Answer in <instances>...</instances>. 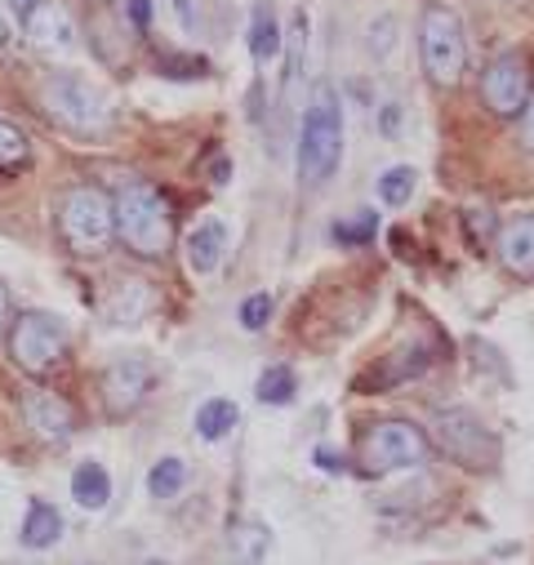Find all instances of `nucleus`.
<instances>
[{
  "instance_id": "1",
  "label": "nucleus",
  "mask_w": 534,
  "mask_h": 565,
  "mask_svg": "<svg viewBox=\"0 0 534 565\" xmlns=\"http://www.w3.org/2000/svg\"><path fill=\"white\" fill-rule=\"evenodd\" d=\"M343 166V98L330 81H321L308 98L299 129V179L308 188H325Z\"/></svg>"
},
{
  "instance_id": "2",
  "label": "nucleus",
  "mask_w": 534,
  "mask_h": 565,
  "mask_svg": "<svg viewBox=\"0 0 534 565\" xmlns=\"http://www.w3.org/2000/svg\"><path fill=\"white\" fill-rule=\"evenodd\" d=\"M116 232L120 241L139 254V258H161L174 241V218H170V201L143 183V179H129L116 192Z\"/></svg>"
},
{
  "instance_id": "3",
  "label": "nucleus",
  "mask_w": 534,
  "mask_h": 565,
  "mask_svg": "<svg viewBox=\"0 0 534 565\" xmlns=\"http://www.w3.org/2000/svg\"><path fill=\"white\" fill-rule=\"evenodd\" d=\"M58 232L72 254H103L116 236V205L103 188H72L58 201Z\"/></svg>"
},
{
  "instance_id": "4",
  "label": "nucleus",
  "mask_w": 534,
  "mask_h": 565,
  "mask_svg": "<svg viewBox=\"0 0 534 565\" xmlns=\"http://www.w3.org/2000/svg\"><path fill=\"white\" fill-rule=\"evenodd\" d=\"M419 54H424V72L432 85L450 89L463 81V67H468V41H463V23L455 10L446 6H432L419 23Z\"/></svg>"
},
{
  "instance_id": "5",
  "label": "nucleus",
  "mask_w": 534,
  "mask_h": 565,
  "mask_svg": "<svg viewBox=\"0 0 534 565\" xmlns=\"http://www.w3.org/2000/svg\"><path fill=\"white\" fill-rule=\"evenodd\" d=\"M41 103H45V111H50L54 120H63L67 129H81V134H98V129L111 125V107H107V98H103L89 81L67 76V72L45 76V85H41Z\"/></svg>"
},
{
  "instance_id": "6",
  "label": "nucleus",
  "mask_w": 534,
  "mask_h": 565,
  "mask_svg": "<svg viewBox=\"0 0 534 565\" xmlns=\"http://www.w3.org/2000/svg\"><path fill=\"white\" fill-rule=\"evenodd\" d=\"M361 459L374 477H392V472H410V468H424L428 463V437L415 428V423H400V418H387L365 437L361 446Z\"/></svg>"
},
{
  "instance_id": "7",
  "label": "nucleus",
  "mask_w": 534,
  "mask_h": 565,
  "mask_svg": "<svg viewBox=\"0 0 534 565\" xmlns=\"http://www.w3.org/2000/svg\"><path fill=\"white\" fill-rule=\"evenodd\" d=\"M437 441H441V450H446L455 463H463V468H494V459H499L494 433L485 428V423H481L472 409H463V405L437 414Z\"/></svg>"
},
{
  "instance_id": "8",
  "label": "nucleus",
  "mask_w": 534,
  "mask_h": 565,
  "mask_svg": "<svg viewBox=\"0 0 534 565\" xmlns=\"http://www.w3.org/2000/svg\"><path fill=\"white\" fill-rule=\"evenodd\" d=\"M63 352H67V330H63L58 317H50V312H23L14 321V330H10V356L23 370L45 374V370H54L63 361Z\"/></svg>"
},
{
  "instance_id": "9",
  "label": "nucleus",
  "mask_w": 534,
  "mask_h": 565,
  "mask_svg": "<svg viewBox=\"0 0 534 565\" xmlns=\"http://www.w3.org/2000/svg\"><path fill=\"white\" fill-rule=\"evenodd\" d=\"M481 103L494 111V116H516L525 111L530 103V67L516 50L490 58V67L481 72Z\"/></svg>"
},
{
  "instance_id": "10",
  "label": "nucleus",
  "mask_w": 534,
  "mask_h": 565,
  "mask_svg": "<svg viewBox=\"0 0 534 565\" xmlns=\"http://www.w3.org/2000/svg\"><path fill=\"white\" fill-rule=\"evenodd\" d=\"M152 361L143 356H120L103 370V401H107V414H129V409H139L152 392Z\"/></svg>"
},
{
  "instance_id": "11",
  "label": "nucleus",
  "mask_w": 534,
  "mask_h": 565,
  "mask_svg": "<svg viewBox=\"0 0 534 565\" xmlns=\"http://www.w3.org/2000/svg\"><path fill=\"white\" fill-rule=\"evenodd\" d=\"M19 23H23V36H28L36 50H45V54H67V50L76 45V28H72L67 10L54 6V0H41V6H36L32 14H23Z\"/></svg>"
},
{
  "instance_id": "12",
  "label": "nucleus",
  "mask_w": 534,
  "mask_h": 565,
  "mask_svg": "<svg viewBox=\"0 0 534 565\" xmlns=\"http://www.w3.org/2000/svg\"><path fill=\"white\" fill-rule=\"evenodd\" d=\"M23 418L32 423V433L45 441H67L76 433V414L63 396L54 392H28L23 396Z\"/></svg>"
},
{
  "instance_id": "13",
  "label": "nucleus",
  "mask_w": 534,
  "mask_h": 565,
  "mask_svg": "<svg viewBox=\"0 0 534 565\" xmlns=\"http://www.w3.org/2000/svg\"><path fill=\"white\" fill-rule=\"evenodd\" d=\"M494 249H499V263L508 271H534V214L508 218L494 236Z\"/></svg>"
},
{
  "instance_id": "14",
  "label": "nucleus",
  "mask_w": 534,
  "mask_h": 565,
  "mask_svg": "<svg viewBox=\"0 0 534 565\" xmlns=\"http://www.w3.org/2000/svg\"><path fill=\"white\" fill-rule=\"evenodd\" d=\"M223 254H227V227L218 218H201L188 232V267L196 276H210V271H218Z\"/></svg>"
},
{
  "instance_id": "15",
  "label": "nucleus",
  "mask_w": 534,
  "mask_h": 565,
  "mask_svg": "<svg viewBox=\"0 0 534 565\" xmlns=\"http://www.w3.org/2000/svg\"><path fill=\"white\" fill-rule=\"evenodd\" d=\"M281 50H286V32L277 23V10L273 6H254V14H249V58H254V67L267 72L281 58Z\"/></svg>"
},
{
  "instance_id": "16",
  "label": "nucleus",
  "mask_w": 534,
  "mask_h": 565,
  "mask_svg": "<svg viewBox=\"0 0 534 565\" xmlns=\"http://www.w3.org/2000/svg\"><path fill=\"white\" fill-rule=\"evenodd\" d=\"M63 539V512L54 508V503H45V499H32L28 503V516H23V525H19V543L28 547V552H45V547H54Z\"/></svg>"
},
{
  "instance_id": "17",
  "label": "nucleus",
  "mask_w": 534,
  "mask_h": 565,
  "mask_svg": "<svg viewBox=\"0 0 534 565\" xmlns=\"http://www.w3.org/2000/svg\"><path fill=\"white\" fill-rule=\"evenodd\" d=\"M72 503L81 512H103L111 503V477L98 459H85L72 468Z\"/></svg>"
},
{
  "instance_id": "18",
  "label": "nucleus",
  "mask_w": 534,
  "mask_h": 565,
  "mask_svg": "<svg viewBox=\"0 0 534 565\" xmlns=\"http://www.w3.org/2000/svg\"><path fill=\"white\" fill-rule=\"evenodd\" d=\"M267 552H273V530L263 521H241L232 530V565H267Z\"/></svg>"
},
{
  "instance_id": "19",
  "label": "nucleus",
  "mask_w": 534,
  "mask_h": 565,
  "mask_svg": "<svg viewBox=\"0 0 534 565\" xmlns=\"http://www.w3.org/2000/svg\"><path fill=\"white\" fill-rule=\"evenodd\" d=\"M236 418H241L236 401H227V396H210V401L196 409L192 423H196V437H201V441H223V437H232Z\"/></svg>"
},
{
  "instance_id": "20",
  "label": "nucleus",
  "mask_w": 534,
  "mask_h": 565,
  "mask_svg": "<svg viewBox=\"0 0 534 565\" xmlns=\"http://www.w3.org/2000/svg\"><path fill=\"white\" fill-rule=\"evenodd\" d=\"M183 486H188V463L179 455H165V459L152 463V472H148V494L152 499H179Z\"/></svg>"
},
{
  "instance_id": "21",
  "label": "nucleus",
  "mask_w": 534,
  "mask_h": 565,
  "mask_svg": "<svg viewBox=\"0 0 534 565\" xmlns=\"http://www.w3.org/2000/svg\"><path fill=\"white\" fill-rule=\"evenodd\" d=\"M415 188H419V170L415 166H392V170H383L378 174V201L383 205H406L410 196H415Z\"/></svg>"
},
{
  "instance_id": "22",
  "label": "nucleus",
  "mask_w": 534,
  "mask_h": 565,
  "mask_svg": "<svg viewBox=\"0 0 534 565\" xmlns=\"http://www.w3.org/2000/svg\"><path fill=\"white\" fill-rule=\"evenodd\" d=\"M295 387H299V379H295L290 365H267L258 374V401L263 405H290L295 401Z\"/></svg>"
},
{
  "instance_id": "23",
  "label": "nucleus",
  "mask_w": 534,
  "mask_h": 565,
  "mask_svg": "<svg viewBox=\"0 0 534 565\" xmlns=\"http://www.w3.org/2000/svg\"><path fill=\"white\" fill-rule=\"evenodd\" d=\"M23 161H28V134L14 120L0 116V170H14Z\"/></svg>"
},
{
  "instance_id": "24",
  "label": "nucleus",
  "mask_w": 534,
  "mask_h": 565,
  "mask_svg": "<svg viewBox=\"0 0 534 565\" xmlns=\"http://www.w3.org/2000/svg\"><path fill=\"white\" fill-rule=\"evenodd\" d=\"M273 295L267 290H258V295H249V299H241V308H236V321H241V330H249V334H258V330H267V321H273Z\"/></svg>"
},
{
  "instance_id": "25",
  "label": "nucleus",
  "mask_w": 534,
  "mask_h": 565,
  "mask_svg": "<svg viewBox=\"0 0 534 565\" xmlns=\"http://www.w3.org/2000/svg\"><path fill=\"white\" fill-rule=\"evenodd\" d=\"M374 232H378V214L374 210H361L356 218H339L334 223V241L339 245H365Z\"/></svg>"
},
{
  "instance_id": "26",
  "label": "nucleus",
  "mask_w": 534,
  "mask_h": 565,
  "mask_svg": "<svg viewBox=\"0 0 534 565\" xmlns=\"http://www.w3.org/2000/svg\"><path fill=\"white\" fill-rule=\"evenodd\" d=\"M129 23L139 28V32H148V23H152V0H129Z\"/></svg>"
},
{
  "instance_id": "27",
  "label": "nucleus",
  "mask_w": 534,
  "mask_h": 565,
  "mask_svg": "<svg viewBox=\"0 0 534 565\" xmlns=\"http://www.w3.org/2000/svg\"><path fill=\"white\" fill-rule=\"evenodd\" d=\"M14 41H19V28H14V19H10L6 10H0V54H10Z\"/></svg>"
},
{
  "instance_id": "28",
  "label": "nucleus",
  "mask_w": 534,
  "mask_h": 565,
  "mask_svg": "<svg viewBox=\"0 0 534 565\" xmlns=\"http://www.w3.org/2000/svg\"><path fill=\"white\" fill-rule=\"evenodd\" d=\"M521 143L534 152V98L525 103V116H521Z\"/></svg>"
},
{
  "instance_id": "29",
  "label": "nucleus",
  "mask_w": 534,
  "mask_h": 565,
  "mask_svg": "<svg viewBox=\"0 0 534 565\" xmlns=\"http://www.w3.org/2000/svg\"><path fill=\"white\" fill-rule=\"evenodd\" d=\"M10 317H14V299H10V286L0 280V330L10 326Z\"/></svg>"
},
{
  "instance_id": "30",
  "label": "nucleus",
  "mask_w": 534,
  "mask_h": 565,
  "mask_svg": "<svg viewBox=\"0 0 534 565\" xmlns=\"http://www.w3.org/2000/svg\"><path fill=\"white\" fill-rule=\"evenodd\" d=\"M174 10H179V23H183V28H192V23H196V14H192V0H174Z\"/></svg>"
},
{
  "instance_id": "31",
  "label": "nucleus",
  "mask_w": 534,
  "mask_h": 565,
  "mask_svg": "<svg viewBox=\"0 0 534 565\" xmlns=\"http://www.w3.org/2000/svg\"><path fill=\"white\" fill-rule=\"evenodd\" d=\"M36 6H41V0H6V10H14L19 19H23V14H32Z\"/></svg>"
},
{
  "instance_id": "32",
  "label": "nucleus",
  "mask_w": 534,
  "mask_h": 565,
  "mask_svg": "<svg viewBox=\"0 0 534 565\" xmlns=\"http://www.w3.org/2000/svg\"><path fill=\"white\" fill-rule=\"evenodd\" d=\"M148 565H165V561H148Z\"/></svg>"
}]
</instances>
